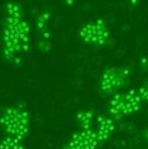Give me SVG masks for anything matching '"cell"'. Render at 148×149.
I'll return each instance as SVG.
<instances>
[{
	"label": "cell",
	"mask_w": 148,
	"mask_h": 149,
	"mask_svg": "<svg viewBox=\"0 0 148 149\" xmlns=\"http://www.w3.org/2000/svg\"><path fill=\"white\" fill-rule=\"evenodd\" d=\"M29 115L26 111L20 108H9L5 110L1 118V125L4 130L13 136L21 140L29 131Z\"/></svg>",
	"instance_id": "6da1fadb"
},
{
	"label": "cell",
	"mask_w": 148,
	"mask_h": 149,
	"mask_svg": "<svg viewBox=\"0 0 148 149\" xmlns=\"http://www.w3.org/2000/svg\"><path fill=\"white\" fill-rule=\"evenodd\" d=\"M142 101L137 91L130 90L126 93L115 94L109 105V113L113 118H120L136 113L141 108Z\"/></svg>",
	"instance_id": "7a4b0ae2"
},
{
	"label": "cell",
	"mask_w": 148,
	"mask_h": 149,
	"mask_svg": "<svg viewBox=\"0 0 148 149\" xmlns=\"http://www.w3.org/2000/svg\"><path fill=\"white\" fill-rule=\"evenodd\" d=\"M79 37L85 44L94 47H106L111 42V32L106 22L97 19L83 25L79 30Z\"/></svg>",
	"instance_id": "3957f363"
},
{
	"label": "cell",
	"mask_w": 148,
	"mask_h": 149,
	"mask_svg": "<svg viewBox=\"0 0 148 149\" xmlns=\"http://www.w3.org/2000/svg\"><path fill=\"white\" fill-rule=\"evenodd\" d=\"M130 72L127 68L112 66L105 69L100 78V90L105 94H114L129 83Z\"/></svg>",
	"instance_id": "277c9868"
},
{
	"label": "cell",
	"mask_w": 148,
	"mask_h": 149,
	"mask_svg": "<svg viewBox=\"0 0 148 149\" xmlns=\"http://www.w3.org/2000/svg\"><path fill=\"white\" fill-rule=\"evenodd\" d=\"M99 142L96 131L82 130L72 136L64 149H96Z\"/></svg>",
	"instance_id": "5b68a950"
},
{
	"label": "cell",
	"mask_w": 148,
	"mask_h": 149,
	"mask_svg": "<svg viewBox=\"0 0 148 149\" xmlns=\"http://www.w3.org/2000/svg\"><path fill=\"white\" fill-rule=\"evenodd\" d=\"M97 123L98 130L96 131V133L99 141L103 142V141L109 139L115 130V123L113 122V120L111 118L107 117V116L102 115L97 118Z\"/></svg>",
	"instance_id": "8992f818"
},
{
	"label": "cell",
	"mask_w": 148,
	"mask_h": 149,
	"mask_svg": "<svg viewBox=\"0 0 148 149\" xmlns=\"http://www.w3.org/2000/svg\"><path fill=\"white\" fill-rule=\"evenodd\" d=\"M94 118V113L91 111H82L77 115V120L82 130H90L92 128V122Z\"/></svg>",
	"instance_id": "52a82bcc"
},
{
	"label": "cell",
	"mask_w": 148,
	"mask_h": 149,
	"mask_svg": "<svg viewBox=\"0 0 148 149\" xmlns=\"http://www.w3.org/2000/svg\"><path fill=\"white\" fill-rule=\"evenodd\" d=\"M0 149H23V146L20 144V139L13 136H8L1 141Z\"/></svg>",
	"instance_id": "ba28073f"
},
{
	"label": "cell",
	"mask_w": 148,
	"mask_h": 149,
	"mask_svg": "<svg viewBox=\"0 0 148 149\" xmlns=\"http://www.w3.org/2000/svg\"><path fill=\"white\" fill-rule=\"evenodd\" d=\"M49 13L47 11L42 12L38 16L37 18V29L39 30L40 32H47V22L49 20Z\"/></svg>",
	"instance_id": "9c48e42d"
},
{
	"label": "cell",
	"mask_w": 148,
	"mask_h": 149,
	"mask_svg": "<svg viewBox=\"0 0 148 149\" xmlns=\"http://www.w3.org/2000/svg\"><path fill=\"white\" fill-rule=\"evenodd\" d=\"M7 15L11 17H16V18H22L23 13H22V9L18 4L16 3H8L6 7Z\"/></svg>",
	"instance_id": "30bf717a"
},
{
	"label": "cell",
	"mask_w": 148,
	"mask_h": 149,
	"mask_svg": "<svg viewBox=\"0 0 148 149\" xmlns=\"http://www.w3.org/2000/svg\"><path fill=\"white\" fill-rule=\"evenodd\" d=\"M137 94L142 102H148V82H145L137 90Z\"/></svg>",
	"instance_id": "8fae6325"
},
{
	"label": "cell",
	"mask_w": 148,
	"mask_h": 149,
	"mask_svg": "<svg viewBox=\"0 0 148 149\" xmlns=\"http://www.w3.org/2000/svg\"><path fill=\"white\" fill-rule=\"evenodd\" d=\"M145 138H146V140L148 141V130H146V132H145Z\"/></svg>",
	"instance_id": "7c38bea8"
}]
</instances>
